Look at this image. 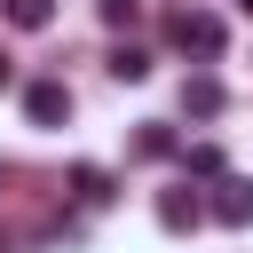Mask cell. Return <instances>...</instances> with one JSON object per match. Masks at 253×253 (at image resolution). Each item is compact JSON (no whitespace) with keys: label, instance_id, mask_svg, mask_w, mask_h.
<instances>
[{"label":"cell","instance_id":"cell-4","mask_svg":"<svg viewBox=\"0 0 253 253\" xmlns=\"http://www.w3.org/2000/svg\"><path fill=\"white\" fill-rule=\"evenodd\" d=\"M198 221H206V198H198L190 182L158 190V229H174V237H182V229H198Z\"/></svg>","mask_w":253,"mask_h":253},{"label":"cell","instance_id":"cell-9","mask_svg":"<svg viewBox=\"0 0 253 253\" xmlns=\"http://www.w3.org/2000/svg\"><path fill=\"white\" fill-rule=\"evenodd\" d=\"M182 174H198V182H221L229 166H221V150H213V142H190V150H182Z\"/></svg>","mask_w":253,"mask_h":253},{"label":"cell","instance_id":"cell-11","mask_svg":"<svg viewBox=\"0 0 253 253\" xmlns=\"http://www.w3.org/2000/svg\"><path fill=\"white\" fill-rule=\"evenodd\" d=\"M95 8H103V24H111V32H119V24H134V16H142V0H95Z\"/></svg>","mask_w":253,"mask_h":253},{"label":"cell","instance_id":"cell-2","mask_svg":"<svg viewBox=\"0 0 253 253\" xmlns=\"http://www.w3.org/2000/svg\"><path fill=\"white\" fill-rule=\"evenodd\" d=\"M206 221L245 229V221H253V182H245V174H221V182H213V198H206Z\"/></svg>","mask_w":253,"mask_h":253},{"label":"cell","instance_id":"cell-6","mask_svg":"<svg viewBox=\"0 0 253 253\" xmlns=\"http://www.w3.org/2000/svg\"><path fill=\"white\" fill-rule=\"evenodd\" d=\"M71 198H79V206H111V198H119V182H111L103 166H71Z\"/></svg>","mask_w":253,"mask_h":253},{"label":"cell","instance_id":"cell-12","mask_svg":"<svg viewBox=\"0 0 253 253\" xmlns=\"http://www.w3.org/2000/svg\"><path fill=\"white\" fill-rule=\"evenodd\" d=\"M0 87H16V63H8V55H0Z\"/></svg>","mask_w":253,"mask_h":253},{"label":"cell","instance_id":"cell-13","mask_svg":"<svg viewBox=\"0 0 253 253\" xmlns=\"http://www.w3.org/2000/svg\"><path fill=\"white\" fill-rule=\"evenodd\" d=\"M237 8H245V16H253V0H237Z\"/></svg>","mask_w":253,"mask_h":253},{"label":"cell","instance_id":"cell-8","mask_svg":"<svg viewBox=\"0 0 253 253\" xmlns=\"http://www.w3.org/2000/svg\"><path fill=\"white\" fill-rule=\"evenodd\" d=\"M134 150H142V158H174L182 142H174V126H166V119H142V126H134Z\"/></svg>","mask_w":253,"mask_h":253},{"label":"cell","instance_id":"cell-3","mask_svg":"<svg viewBox=\"0 0 253 253\" xmlns=\"http://www.w3.org/2000/svg\"><path fill=\"white\" fill-rule=\"evenodd\" d=\"M24 119L32 126H63L71 119V87L63 79H24Z\"/></svg>","mask_w":253,"mask_h":253},{"label":"cell","instance_id":"cell-5","mask_svg":"<svg viewBox=\"0 0 253 253\" xmlns=\"http://www.w3.org/2000/svg\"><path fill=\"white\" fill-rule=\"evenodd\" d=\"M221 103H229V95H221L213 71H190V79H182V111H190V119H221Z\"/></svg>","mask_w":253,"mask_h":253},{"label":"cell","instance_id":"cell-1","mask_svg":"<svg viewBox=\"0 0 253 253\" xmlns=\"http://www.w3.org/2000/svg\"><path fill=\"white\" fill-rule=\"evenodd\" d=\"M174 47H182V55H206V63H213V55L229 47V32H221V16H206V8H182V16H174Z\"/></svg>","mask_w":253,"mask_h":253},{"label":"cell","instance_id":"cell-7","mask_svg":"<svg viewBox=\"0 0 253 253\" xmlns=\"http://www.w3.org/2000/svg\"><path fill=\"white\" fill-rule=\"evenodd\" d=\"M0 16H8L16 32H47V24H55V0H0Z\"/></svg>","mask_w":253,"mask_h":253},{"label":"cell","instance_id":"cell-10","mask_svg":"<svg viewBox=\"0 0 253 253\" xmlns=\"http://www.w3.org/2000/svg\"><path fill=\"white\" fill-rule=\"evenodd\" d=\"M111 79H126V87L150 79V55H142V47H111Z\"/></svg>","mask_w":253,"mask_h":253}]
</instances>
